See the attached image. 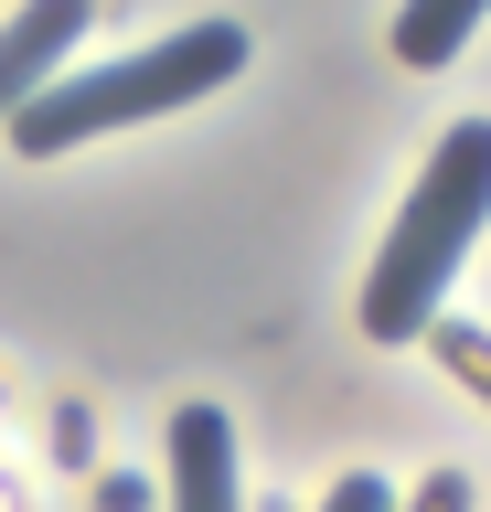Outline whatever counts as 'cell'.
Segmentation results:
<instances>
[{
  "instance_id": "cell-8",
  "label": "cell",
  "mask_w": 491,
  "mask_h": 512,
  "mask_svg": "<svg viewBox=\"0 0 491 512\" xmlns=\"http://www.w3.org/2000/svg\"><path fill=\"white\" fill-rule=\"evenodd\" d=\"M395 512H470V470H427V491H406Z\"/></svg>"
},
{
  "instance_id": "cell-2",
  "label": "cell",
  "mask_w": 491,
  "mask_h": 512,
  "mask_svg": "<svg viewBox=\"0 0 491 512\" xmlns=\"http://www.w3.org/2000/svg\"><path fill=\"white\" fill-rule=\"evenodd\" d=\"M225 75H246V22H182L171 43H139V54L97 64V75H54L0 139L22 160H65L86 139H107V128H139V118H171V107L214 96Z\"/></svg>"
},
{
  "instance_id": "cell-5",
  "label": "cell",
  "mask_w": 491,
  "mask_h": 512,
  "mask_svg": "<svg viewBox=\"0 0 491 512\" xmlns=\"http://www.w3.org/2000/svg\"><path fill=\"white\" fill-rule=\"evenodd\" d=\"M481 11H491V0H406V11H395V64H406V75L459 64V43L481 32Z\"/></svg>"
},
{
  "instance_id": "cell-4",
  "label": "cell",
  "mask_w": 491,
  "mask_h": 512,
  "mask_svg": "<svg viewBox=\"0 0 491 512\" xmlns=\"http://www.w3.org/2000/svg\"><path fill=\"white\" fill-rule=\"evenodd\" d=\"M171 512H246L235 502V416L225 406H171Z\"/></svg>"
},
{
  "instance_id": "cell-6",
  "label": "cell",
  "mask_w": 491,
  "mask_h": 512,
  "mask_svg": "<svg viewBox=\"0 0 491 512\" xmlns=\"http://www.w3.org/2000/svg\"><path fill=\"white\" fill-rule=\"evenodd\" d=\"M427 352H438V363H449V374L491 406V331H470V320H438V331H427Z\"/></svg>"
},
{
  "instance_id": "cell-3",
  "label": "cell",
  "mask_w": 491,
  "mask_h": 512,
  "mask_svg": "<svg viewBox=\"0 0 491 512\" xmlns=\"http://www.w3.org/2000/svg\"><path fill=\"white\" fill-rule=\"evenodd\" d=\"M75 43H86V0H22V11L0 22V128L75 64Z\"/></svg>"
},
{
  "instance_id": "cell-1",
  "label": "cell",
  "mask_w": 491,
  "mask_h": 512,
  "mask_svg": "<svg viewBox=\"0 0 491 512\" xmlns=\"http://www.w3.org/2000/svg\"><path fill=\"white\" fill-rule=\"evenodd\" d=\"M481 224H491V118H459V128H438L395 235L363 267V299H353L363 342H427L449 320V278H459Z\"/></svg>"
},
{
  "instance_id": "cell-7",
  "label": "cell",
  "mask_w": 491,
  "mask_h": 512,
  "mask_svg": "<svg viewBox=\"0 0 491 512\" xmlns=\"http://www.w3.org/2000/svg\"><path fill=\"white\" fill-rule=\"evenodd\" d=\"M321 512H395V491H385L374 470H342V480L321 491Z\"/></svg>"
}]
</instances>
